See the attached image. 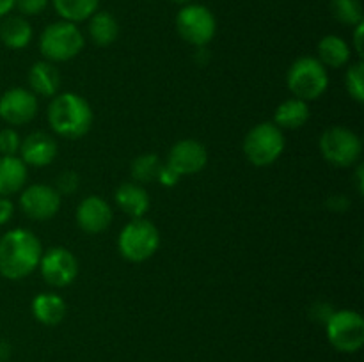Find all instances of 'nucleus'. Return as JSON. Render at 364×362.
I'll return each instance as SVG.
<instances>
[{"instance_id":"1","label":"nucleus","mask_w":364,"mask_h":362,"mask_svg":"<svg viewBox=\"0 0 364 362\" xmlns=\"http://www.w3.org/2000/svg\"><path fill=\"white\" fill-rule=\"evenodd\" d=\"M43 245L32 231L14 227L0 236V275L7 280H21L39 266Z\"/></svg>"},{"instance_id":"2","label":"nucleus","mask_w":364,"mask_h":362,"mask_svg":"<svg viewBox=\"0 0 364 362\" xmlns=\"http://www.w3.org/2000/svg\"><path fill=\"white\" fill-rule=\"evenodd\" d=\"M46 119L53 133L68 141H77L89 133L95 114L84 96L66 91L53 96L46 110Z\"/></svg>"},{"instance_id":"3","label":"nucleus","mask_w":364,"mask_h":362,"mask_svg":"<svg viewBox=\"0 0 364 362\" xmlns=\"http://www.w3.org/2000/svg\"><path fill=\"white\" fill-rule=\"evenodd\" d=\"M85 39L77 23L53 21L43 28L39 35V52L48 62H68L84 50Z\"/></svg>"},{"instance_id":"4","label":"nucleus","mask_w":364,"mask_h":362,"mask_svg":"<svg viewBox=\"0 0 364 362\" xmlns=\"http://www.w3.org/2000/svg\"><path fill=\"white\" fill-rule=\"evenodd\" d=\"M287 85L294 98L304 99L308 103L315 102L326 94L329 87V73L316 57H299L288 67Z\"/></svg>"},{"instance_id":"5","label":"nucleus","mask_w":364,"mask_h":362,"mask_svg":"<svg viewBox=\"0 0 364 362\" xmlns=\"http://www.w3.org/2000/svg\"><path fill=\"white\" fill-rule=\"evenodd\" d=\"M287 148V138H284L283 130L272 123H258L245 133L244 155L247 162H251L255 167H269L274 162L279 160Z\"/></svg>"},{"instance_id":"6","label":"nucleus","mask_w":364,"mask_h":362,"mask_svg":"<svg viewBox=\"0 0 364 362\" xmlns=\"http://www.w3.org/2000/svg\"><path fill=\"white\" fill-rule=\"evenodd\" d=\"M160 247V233L151 220L132 219L121 229L117 238V251L127 261L144 263L155 256Z\"/></svg>"},{"instance_id":"7","label":"nucleus","mask_w":364,"mask_h":362,"mask_svg":"<svg viewBox=\"0 0 364 362\" xmlns=\"http://www.w3.org/2000/svg\"><path fill=\"white\" fill-rule=\"evenodd\" d=\"M320 153L323 160L338 169L355 165L363 155V141L347 126H331L320 135Z\"/></svg>"},{"instance_id":"8","label":"nucleus","mask_w":364,"mask_h":362,"mask_svg":"<svg viewBox=\"0 0 364 362\" xmlns=\"http://www.w3.org/2000/svg\"><path fill=\"white\" fill-rule=\"evenodd\" d=\"M176 31L188 45L208 46L217 34V20L212 11L201 4H187L176 14Z\"/></svg>"},{"instance_id":"9","label":"nucleus","mask_w":364,"mask_h":362,"mask_svg":"<svg viewBox=\"0 0 364 362\" xmlns=\"http://www.w3.org/2000/svg\"><path fill=\"white\" fill-rule=\"evenodd\" d=\"M329 343L341 353H355L364 344V319L359 312L350 309L334 311L326 323Z\"/></svg>"},{"instance_id":"10","label":"nucleus","mask_w":364,"mask_h":362,"mask_svg":"<svg viewBox=\"0 0 364 362\" xmlns=\"http://www.w3.org/2000/svg\"><path fill=\"white\" fill-rule=\"evenodd\" d=\"M18 204H20L21 213L27 219L36 220V222H45V220L53 219L59 213L60 204H63V195L52 185H28L20 192Z\"/></svg>"},{"instance_id":"11","label":"nucleus","mask_w":364,"mask_h":362,"mask_svg":"<svg viewBox=\"0 0 364 362\" xmlns=\"http://www.w3.org/2000/svg\"><path fill=\"white\" fill-rule=\"evenodd\" d=\"M39 272L45 283L52 287H66L73 284L78 275V259L70 248L50 247L43 251Z\"/></svg>"},{"instance_id":"12","label":"nucleus","mask_w":364,"mask_h":362,"mask_svg":"<svg viewBox=\"0 0 364 362\" xmlns=\"http://www.w3.org/2000/svg\"><path fill=\"white\" fill-rule=\"evenodd\" d=\"M38 96L25 87H11L0 94V119L7 126H23L38 116Z\"/></svg>"},{"instance_id":"13","label":"nucleus","mask_w":364,"mask_h":362,"mask_svg":"<svg viewBox=\"0 0 364 362\" xmlns=\"http://www.w3.org/2000/svg\"><path fill=\"white\" fill-rule=\"evenodd\" d=\"M167 165L180 176H192L201 172L208 163V149L196 138H181L174 142L167 155Z\"/></svg>"},{"instance_id":"14","label":"nucleus","mask_w":364,"mask_h":362,"mask_svg":"<svg viewBox=\"0 0 364 362\" xmlns=\"http://www.w3.org/2000/svg\"><path fill=\"white\" fill-rule=\"evenodd\" d=\"M112 219L114 213L109 201L100 195H87L85 199H82L75 212L77 226L87 234H100L107 231L112 224Z\"/></svg>"},{"instance_id":"15","label":"nucleus","mask_w":364,"mask_h":362,"mask_svg":"<svg viewBox=\"0 0 364 362\" xmlns=\"http://www.w3.org/2000/svg\"><path fill=\"white\" fill-rule=\"evenodd\" d=\"M59 146L55 138L46 131H32L27 137L21 138L20 146V158L27 167H41L50 165L57 158Z\"/></svg>"},{"instance_id":"16","label":"nucleus","mask_w":364,"mask_h":362,"mask_svg":"<svg viewBox=\"0 0 364 362\" xmlns=\"http://www.w3.org/2000/svg\"><path fill=\"white\" fill-rule=\"evenodd\" d=\"M116 204L127 213L132 219H141L148 213L151 199H149L148 190L142 185L135 183V181H124L116 188Z\"/></svg>"},{"instance_id":"17","label":"nucleus","mask_w":364,"mask_h":362,"mask_svg":"<svg viewBox=\"0 0 364 362\" xmlns=\"http://www.w3.org/2000/svg\"><path fill=\"white\" fill-rule=\"evenodd\" d=\"M28 85L36 96L53 98L59 94L60 71L59 67L48 60H38L28 70Z\"/></svg>"},{"instance_id":"18","label":"nucleus","mask_w":364,"mask_h":362,"mask_svg":"<svg viewBox=\"0 0 364 362\" xmlns=\"http://www.w3.org/2000/svg\"><path fill=\"white\" fill-rule=\"evenodd\" d=\"M32 25L21 14H7L0 20V43L9 50L27 48L32 41Z\"/></svg>"},{"instance_id":"19","label":"nucleus","mask_w":364,"mask_h":362,"mask_svg":"<svg viewBox=\"0 0 364 362\" xmlns=\"http://www.w3.org/2000/svg\"><path fill=\"white\" fill-rule=\"evenodd\" d=\"M32 316L45 327H57L63 323L68 314V305L60 295L57 293H39L32 298Z\"/></svg>"},{"instance_id":"20","label":"nucleus","mask_w":364,"mask_h":362,"mask_svg":"<svg viewBox=\"0 0 364 362\" xmlns=\"http://www.w3.org/2000/svg\"><path fill=\"white\" fill-rule=\"evenodd\" d=\"M28 167L20 156H0V195L20 194L27 185Z\"/></svg>"},{"instance_id":"21","label":"nucleus","mask_w":364,"mask_h":362,"mask_svg":"<svg viewBox=\"0 0 364 362\" xmlns=\"http://www.w3.org/2000/svg\"><path fill=\"white\" fill-rule=\"evenodd\" d=\"M316 53H318L316 59L323 66L336 70V67H343L350 62L352 48L343 38L336 34H329L320 39L318 46H316Z\"/></svg>"},{"instance_id":"22","label":"nucleus","mask_w":364,"mask_h":362,"mask_svg":"<svg viewBox=\"0 0 364 362\" xmlns=\"http://www.w3.org/2000/svg\"><path fill=\"white\" fill-rule=\"evenodd\" d=\"M309 105L308 102L299 98L284 99L274 112L272 123L281 130H299L309 121Z\"/></svg>"},{"instance_id":"23","label":"nucleus","mask_w":364,"mask_h":362,"mask_svg":"<svg viewBox=\"0 0 364 362\" xmlns=\"http://www.w3.org/2000/svg\"><path fill=\"white\" fill-rule=\"evenodd\" d=\"M89 38L98 46H110L119 38V21L109 11H96L89 18Z\"/></svg>"},{"instance_id":"24","label":"nucleus","mask_w":364,"mask_h":362,"mask_svg":"<svg viewBox=\"0 0 364 362\" xmlns=\"http://www.w3.org/2000/svg\"><path fill=\"white\" fill-rule=\"evenodd\" d=\"M55 13L64 21L80 23L98 11L100 0H52Z\"/></svg>"},{"instance_id":"25","label":"nucleus","mask_w":364,"mask_h":362,"mask_svg":"<svg viewBox=\"0 0 364 362\" xmlns=\"http://www.w3.org/2000/svg\"><path fill=\"white\" fill-rule=\"evenodd\" d=\"M162 165L164 162L160 160L159 155H155V153H144V155H139L137 158L132 160L130 163L132 181H135V183L139 185H146V183H151V181H156Z\"/></svg>"},{"instance_id":"26","label":"nucleus","mask_w":364,"mask_h":362,"mask_svg":"<svg viewBox=\"0 0 364 362\" xmlns=\"http://www.w3.org/2000/svg\"><path fill=\"white\" fill-rule=\"evenodd\" d=\"M331 13L340 23L355 27L363 21L361 0H331Z\"/></svg>"},{"instance_id":"27","label":"nucleus","mask_w":364,"mask_h":362,"mask_svg":"<svg viewBox=\"0 0 364 362\" xmlns=\"http://www.w3.org/2000/svg\"><path fill=\"white\" fill-rule=\"evenodd\" d=\"M345 89L354 102H364V64L363 60L350 62L345 73Z\"/></svg>"},{"instance_id":"28","label":"nucleus","mask_w":364,"mask_h":362,"mask_svg":"<svg viewBox=\"0 0 364 362\" xmlns=\"http://www.w3.org/2000/svg\"><path fill=\"white\" fill-rule=\"evenodd\" d=\"M21 146V137L13 126L0 130V156H18Z\"/></svg>"},{"instance_id":"29","label":"nucleus","mask_w":364,"mask_h":362,"mask_svg":"<svg viewBox=\"0 0 364 362\" xmlns=\"http://www.w3.org/2000/svg\"><path fill=\"white\" fill-rule=\"evenodd\" d=\"M53 188H55L60 195H73L75 192L80 188V176H78V172H75V170L71 169L63 170V172L57 176L55 187Z\"/></svg>"},{"instance_id":"30","label":"nucleus","mask_w":364,"mask_h":362,"mask_svg":"<svg viewBox=\"0 0 364 362\" xmlns=\"http://www.w3.org/2000/svg\"><path fill=\"white\" fill-rule=\"evenodd\" d=\"M334 311H336V309H334L333 304H329V302L326 300H318L309 307L308 312L309 318H311L313 322L320 323V325H326V323L329 322L331 316L334 314Z\"/></svg>"},{"instance_id":"31","label":"nucleus","mask_w":364,"mask_h":362,"mask_svg":"<svg viewBox=\"0 0 364 362\" xmlns=\"http://www.w3.org/2000/svg\"><path fill=\"white\" fill-rule=\"evenodd\" d=\"M50 0H16L14 7L20 11L21 16H38L48 7Z\"/></svg>"},{"instance_id":"32","label":"nucleus","mask_w":364,"mask_h":362,"mask_svg":"<svg viewBox=\"0 0 364 362\" xmlns=\"http://www.w3.org/2000/svg\"><path fill=\"white\" fill-rule=\"evenodd\" d=\"M180 177L181 176L176 172V170H173L169 165H167V163H164L162 169H160V172H159V177H156V181H159L162 187L171 188V187H176L178 181H180Z\"/></svg>"},{"instance_id":"33","label":"nucleus","mask_w":364,"mask_h":362,"mask_svg":"<svg viewBox=\"0 0 364 362\" xmlns=\"http://www.w3.org/2000/svg\"><path fill=\"white\" fill-rule=\"evenodd\" d=\"M352 202L348 201V197L345 194H334L327 199V208L334 213H343L350 208Z\"/></svg>"},{"instance_id":"34","label":"nucleus","mask_w":364,"mask_h":362,"mask_svg":"<svg viewBox=\"0 0 364 362\" xmlns=\"http://www.w3.org/2000/svg\"><path fill=\"white\" fill-rule=\"evenodd\" d=\"M14 216V202L9 197L0 195V227L6 226Z\"/></svg>"},{"instance_id":"35","label":"nucleus","mask_w":364,"mask_h":362,"mask_svg":"<svg viewBox=\"0 0 364 362\" xmlns=\"http://www.w3.org/2000/svg\"><path fill=\"white\" fill-rule=\"evenodd\" d=\"M354 50L359 57H363L364 52V21H361L359 25H355L354 28Z\"/></svg>"},{"instance_id":"36","label":"nucleus","mask_w":364,"mask_h":362,"mask_svg":"<svg viewBox=\"0 0 364 362\" xmlns=\"http://www.w3.org/2000/svg\"><path fill=\"white\" fill-rule=\"evenodd\" d=\"M355 188H358L359 194H364V165L363 163H358L355 167Z\"/></svg>"},{"instance_id":"37","label":"nucleus","mask_w":364,"mask_h":362,"mask_svg":"<svg viewBox=\"0 0 364 362\" xmlns=\"http://www.w3.org/2000/svg\"><path fill=\"white\" fill-rule=\"evenodd\" d=\"M14 2L16 0H0V20L7 14H11V11L14 9Z\"/></svg>"},{"instance_id":"38","label":"nucleus","mask_w":364,"mask_h":362,"mask_svg":"<svg viewBox=\"0 0 364 362\" xmlns=\"http://www.w3.org/2000/svg\"><path fill=\"white\" fill-rule=\"evenodd\" d=\"M9 355H11L9 343H7V341H4V339H0V362L7 361V358H9Z\"/></svg>"},{"instance_id":"39","label":"nucleus","mask_w":364,"mask_h":362,"mask_svg":"<svg viewBox=\"0 0 364 362\" xmlns=\"http://www.w3.org/2000/svg\"><path fill=\"white\" fill-rule=\"evenodd\" d=\"M174 4H180V6H187V4H191L192 0H173Z\"/></svg>"}]
</instances>
